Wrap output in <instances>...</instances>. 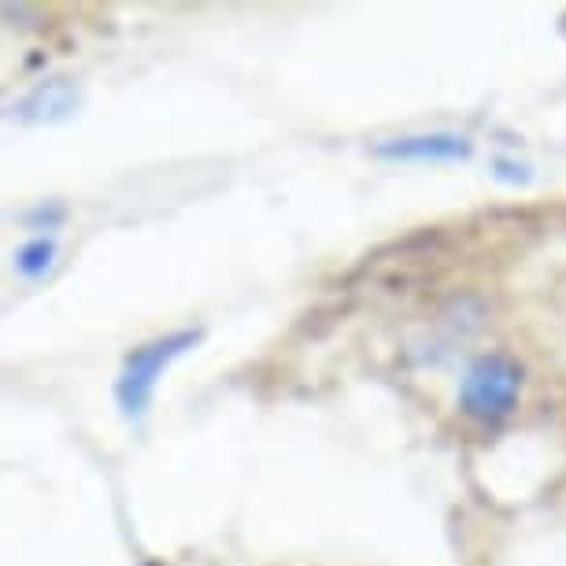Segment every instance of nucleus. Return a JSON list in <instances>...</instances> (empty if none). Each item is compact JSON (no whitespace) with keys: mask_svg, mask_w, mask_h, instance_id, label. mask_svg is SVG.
<instances>
[{"mask_svg":"<svg viewBox=\"0 0 566 566\" xmlns=\"http://www.w3.org/2000/svg\"><path fill=\"white\" fill-rule=\"evenodd\" d=\"M60 263V241L52 238V233H38V238H30L23 249L15 252V271L27 277V282H41V277H49L56 271Z\"/></svg>","mask_w":566,"mask_h":566,"instance_id":"obj_5","label":"nucleus"},{"mask_svg":"<svg viewBox=\"0 0 566 566\" xmlns=\"http://www.w3.org/2000/svg\"><path fill=\"white\" fill-rule=\"evenodd\" d=\"M386 159H467L470 156V142L459 134H408V137H392V142H381L374 148Z\"/></svg>","mask_w":566,"mask_h":566,"instance_id":"obj_3","label":"nucleus"},{"mask_svg":"<svg viewBox=\"0 0 566 566\" xmlns=\"http://www.w3.org/2000/svg\"><path fill=\"white\" fill-rule=\"evenodd\" d=\"M200 337H205L200 329H175V334L145 340L142 348H134L130 356H126L119 381H115V400H119L126 419H142L156 397V386H159V378H164V370L178 356H186Z\"/></svg>","mask_w":566,"mask_h":566,"instance_id":"obj_1","label":"nucleus"},{"mask_svg":"<svg viewBox=\"0 0 566 566\" xmlns=\"http://www.w3.org/2000/svg\"><path fill=\"white\" fill-rule=\"evenodd\" d=\"M74 104H78V90H74L71 82H45L38 85L30 97L19 104V115L23 119H34V123H52V119H63L67 112H74Z\"/></svg>","mask_w":566,"mask_h":566,"instance_id":"obj_4","label":"nucleus"},{"mask_svg":"<svg viewBox=\"0 0 566 566\" xmlns=\"http://www.w3.org/2000/svg\"><path fill=\"white\" fill-rule=\"evenodd\" d=\"M522 392V367L511 356H482L470 363V370L463 374V386H459V408L470 419L482 422H500L515 411Z\"/></svg>","mask_w":566,"mask_h":566,"instance_id":"obj_2","label":"nucleus"}]
</instances>
